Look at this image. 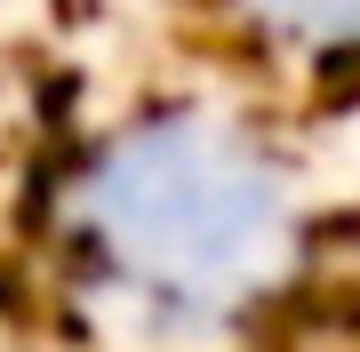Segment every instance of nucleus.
Wrapping results in <instances>:
<instances>
[{"instance_id":"obj_1","label":"nucleus","mask_w":360,"mask_h":352,"mask_svg":"<svg viewBox=\"0 0 360 352\" xmlns=\"http://www.w3.org/2000/svg\"><path fill=\"white\" fill-rule=\"evenodd\" d=\"M296 8H304V16H352V25H360V0H296Z\"/></svg>"}]
</instances>
